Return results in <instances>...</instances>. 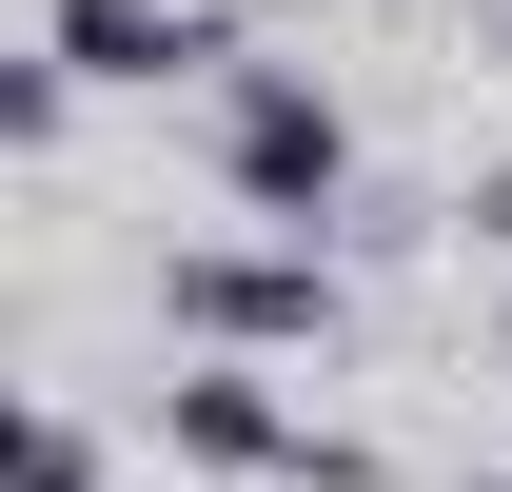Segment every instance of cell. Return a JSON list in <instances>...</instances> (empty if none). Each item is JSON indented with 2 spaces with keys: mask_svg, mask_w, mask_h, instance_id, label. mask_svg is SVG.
<instances>
[{
  "mask_svg": "<svg viewBox=\"0 0 512 492\" xmlns=\"http://www.w3.org/2000/svg\"><path fill=\"white\" fill-rule=\"evenodd\" d=\"M217 197H237L256 237H316L335 197H355V119H335L316 60H237L217 79Z\"/></svg>",
  "mask_w": 512,
  "mask_h": 492,
  "instance_id": "6da1fadb",
  "label": "cell"
},
{
  "mask_svg": "<svg viewBox=\"0 0 512 492\" xmlns=\"http://www.w3.org/2000/svg\"><path fill=\"white\" fill-rule=\"evenodd\" d=\"M158 453H197V473H237V492H375V453L335 414H296L256 355H178L158 374Z\"/></svg>",
  "mask_w": 512,
  "mask_h": 492,
  "instance_id": "7a4b0ae2",
  "label": "cell"
},
{
  "mask_svg": "<svg viewBox=\"0 0 512 492\" xmlns=\"http://www.w3.org/2000/svg\"><path fill=\"white\" fill-rule=\"evenodd\" d=\"M158 315H178L197 355H256V374H276V355L335 335V256L316 237H197L178 276H158Z\"/></svg>",
  "mask_w": 512,
  "mask_h": 492,
  "instance_id": "3957f363",
  "label": "cell"
},
{
  "mask_svg": "<svg viewBox=\"0 0 512 492\" xmlns=\"http://www.w3.org/2000/svg\"><path fill=\"white\" fill-rule=\"evenodd\" d=\"M40 60H79L99 99H158V79H237V20L217 0H40Z\"/></svg>",
  "mask_w": 512,
  "mask_h": 492,
  "instance_id": "277c9868",
  "label": "cell"
},
{
  "mask_svg": "<svg viewBox=\"0 0 512 492\" xmlns=\"http://www.w3.org/2000/svg\"><path fill=\"white\" fill-rule=\"evenodd\" d=\"M60 119H79V60H0V158H60Z\"/></svg>",
  "mask_w": 512,
  "mask_h": 492,
  "instance_id": "5b68a950",
  "label": "cell"
},
{
  "mask_svg": "<svg viewBox=\"0 0 512 492\" xmlns=\"http://www.w3.org/2000/svg\"><path fill=\"white\" fill-rule=\"evenodd\" d=\"M20 492H99V433H79L60 394H40V414H20Z\"/></svg>",
  "mask_w": 512,
  "mask_h": 492,
  "instance_id": "8992f818",
  "label": "cell"
},
{
  "mask_svg": "<svg viewBox=\"0 0 512 492\" xmlns=\"http://www.w3.org/2000/svg\"><path fill=\"white\" fill-rule=\"evenodd\" d=\"M453 217H473V237H493V256H512V158H493V178H473V197H453Z\"/></svg>",
  "mask_w": 512,
  "mask_h": 492,
  "instance_id": "52a82bcc",
  "label": "cell"
},
{
  "mask_svg": "<svg viewBox=\"0 0 512 492\" xmlns=\"http://www.w3.org/2000/svg\"><path fill=\"white\" fill-rule=\"evenodd\" d=\"M473 492H512V473H473Z\"/></svg>",
  "mask_w": 512,
  "mask_h": 492,
  "instance_id": "ba28073f",
  "label": "cell"
}]
</instances>
